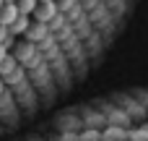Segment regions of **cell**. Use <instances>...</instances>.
Segmentation results:
<instances>
[{
	"instance_id": "cell-1",
	"label": "cell",
	"mask_w": 148,
	"mask_h": 141,
	"mask_svg": "<svg viewBox=\"0 0 148 141\" xmlns=\"http://www.w3.org/2000/svg\"><path fill=\"white\" fill-rule=\"evenodd\" d=\"M57 16H60L57 3H39L36 10H34V16H31V21H34V24H42V26L49 29V24H52ZM68 78H70V76H68Z\"/></svg>"
},
{
	"instance_id": "cell-2",
	"label": "cell",
	"mask_w": 148,
	"mask_h": 141,
	"mask_svg": "<svg viewBox=\"0 0 148 141\" xmlns=\"http://www.w3.org/2000/svg\"><path fill=\"white\" fill-rule=\"evenodd\" d=\"M29 26H31V18H29V16H18V18L8 26V31H10L13 39H21V37L29 31Z\"/></svg>"
},
{
	"instance_id": "cell-3",
	"label": "cell",
	"mask_w": 148,
	"mask_h": 141,
	"mask_svg": "<svg viewBox=\"0 0 148 141\" xmlns=\"http://www.w3.org/2000/svg\"><path fill=\"white\" fill-rule=\"evenodd\" d=\"M16 18H18V8H16V3H5V5L0 8V26H10Z\"/></svg>"
},
{
	"instance_id": "cell-4",
	"label": "cell",
	"mask_w": 148,
	"mask_h": 141,
	"mask_svg": "<svg viewBox=\"0 0 148 141\" xmlns=\"http://www.w3.org/2000/svg\"><path fill=\"white\" fill-rule=\"evenodd\" d=\"M36 0H16V8H18V16H34V10H36Z\"/></svg>"
},
{
	"instance_id": "cell-5",
	"label": "cell",
	"mask_w": 148,
	"mask_h": 141,
	"mask_svg": "<svg viewBox=\"0 0 148 141\" xmlns=\"http://www.w3.org/2000/svg\"><path fill=\"white\" fill-rule=\"evenodd\" d=\"M10 39V31H8V26H0V44H5Z\"/></svg>"
},
{
	"instance_id": "cell-6",
	"label": "cell",
	"mask_w": 148,
	"mask_h": 141,
	"mask_svg": "<svg viewBox=\"0 0 148 141\" xmlns=\"http://www.w3.org/2000/svg\"><path fill=\"white\" fill-rule=\"evenodd\" d=\"M8 55H10V50H8V47H5V44H0V63H3V60H5V58H8Z\"/></svg>"
},
{
	"instance_id": "cell-7",
	"label": "cell",
	"mask_w": 148,
	"mask_h": 141,
	"mask_svg": "<svg viewBox=\"0 0 148 141\" xmlns=\"http://www.w3.org/2000/svg\"><path fill=\"white\" fill-rule=\"evenodd\" d=\"M36 3H55V0H36Z\"/></svg>"
},
{
	"instance_id": "cell-8",
	"label": "cell",
	"mask_w": 148,
	"mask_h": 141,
	"mask_svg": "<svg viewBox=\"0 0 148 141\" xmlns=\"http://www.w3.org/2000/svg\"><path fill=\"white\" fill-rule=\"evenodd\" d=\"M3 5H5V0H0V8H3Z\"/></svg>"
}]
</instances>
